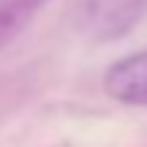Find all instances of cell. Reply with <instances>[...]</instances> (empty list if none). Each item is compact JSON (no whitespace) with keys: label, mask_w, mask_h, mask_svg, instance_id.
I'll use <instances>...</instances> for the list:
<instances>
[{"label":"cell","mask_w":147,"mask_h":147,"mask_svg":"<svg viewBox=\"0 0 147 147\" xmlns=\"http://www.w3.org/2000/svg\"><path fill=\"white\" fill-rule=\"evenodd\" d=\"M139 14H142V0H101L95 8V22L120 33L128 30L139 19Z\"/></svg>","instance_id":"3"},{"label":"cell","mask_w":147,"mask_h":147,"mask_svg":"<svg viewBox=\"0 0 147 147\" xmlns=\"http://www.w3.org/2000/svg\"><path fill=\"white\" fill-rule=\"evenodd\" d=\"M44 5L47 0H5L0 5V47H5Z\"/></svg>","instance_id":"2"},{"label":"cell","mask_w":147,"mask_h":147,"mask_svg":"<svg viewBox=\"0 0 147 147\" xmlns=\"http://www.w3.org/2000/svg\"><path fill=\"white\" fill-rule=\"evenodd\" d=\"M104 90L125 106H147V49L115 60L104 74Z\"/></svg>","instance_id":"1"}]
</instances>
